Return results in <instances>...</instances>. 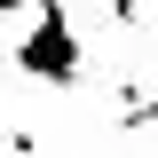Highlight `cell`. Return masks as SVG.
Returning a JSON list of instances; mask_svg holds the SVG:
<instances>
[{
	"label": "cell",
	"mask_w": 158,
	"mask_h": 158,
	"mask_svg": "<svg viewBox=\"0 0 158 158\" xmlns=\"http://www.w3.org/2000/svg\"><path fill=\"white\" fill-rule=\"evenodd\" d=\"M16 8H40V0H0V16H16Z\"/></svg>",
	"instance_id": "3"
},
{
	"label": "cell",
	"mask_w": 158,
	"mask_h": 158,
	"mask_svg": "<svg viewBox=\"0 0 158 158\" xmlns=\"http://www.w3.org/2000/svg\"><path fill=\"white\" fill-rule=\"evenodd\" d=\"M150 8H158V0H111V24H142Z\"/></svg>",
	"instance_id": "2"
},
{
	"label": "cell",
	"mask_w": 158,
	"mask_h": 158,
	"mask_svg": "<svg viewBox=\"0 0 158 158\" xmlns=\"http://www.w3.org/2000/svg\"><path fill=\"white\" fill-rule=\"evenodd\" d=\"M16 71L40 79V87H79L87 56H79V32H71V16H63V0H40L32 8V32L16 40Z\"/></svg>",
	"instance_id": "1"
}]
</instances>
